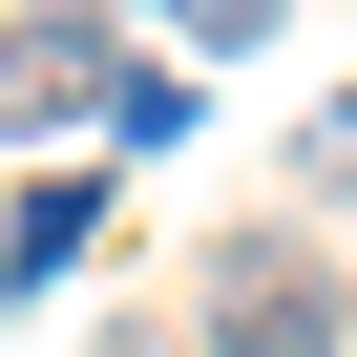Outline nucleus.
Wrapping results in <instances>:
<instances>
[{
	"label": "nucleus",
	"mask_w": 357,
	"mask_h": 357,
	"mask_svg": "<svg viewBox=\"0 0 357 357\" xmlns=\"http://www.w3.org/2000/svg\"><path fill=\"white\" fill-rule=\"evenodd\" d=\"M126 126V22L105 0H0V147H63Z\"/></svg>",
	"instance_id": "f257e3e1"
},
{
	"label": "nucleus",
	"mask_w": 357,
	"mask_h": 357,
	"mask_svg": "<svg viewBox=\"0 0 357 357\" xmlns=\"http://www.w3.org/2000/svg\"><path fill=\"white\" fill-rule=\"evenodd\" d=\"M190 336H211V357H357V294H336V252L231 231V252H211V294H190Z\"/></svg>",
	"instance_id": "f03ea898"
},
{
	"label": "nucleus",
	"mask_w": 357,
	"mask_h": 357,
	"mask_svg": "<svg viewBox=\"0 0 357 357\" xmlns=\"http://www.w3.org/2000/svg\"><path fill=\"white\" fill-rule=\"evenodd\" d=\"M63 252H84V190H22V211H0V294H43Z\"/></svg>",
	"instance_id": "7ed1b4c3"
},
{
	"label": "nucleus",
	"mask_w": 357,
	"mask_h": 357,
	"mask_svg": "<svg viewBox=\"0 0 357 357\" xmlns=\"http://www.w3.org/2000/svg\"><path fill=\"white\" fill-rule=\"evenodd\" d=\"M147 22H168V43H190V63H252V43L294 22V0H147Z\"/></svg>",
	"instance_id": "20e7f679"
},
{
	"label": "nucleus",
	"mask_w": 357,
	"mask_h": 357,
	"mask_svg": "<svg viewBox=\"0 0 357 357\" xmlns=\"http://www.w3.org/2000/svg\"><path fill=\"white\" fill-rule=\"evenodd\" d=\"M84 357H211V336H168V315H105V336H84Z\"/></svg>",
	"instance_id": "39448f33"
}]
</instances>
